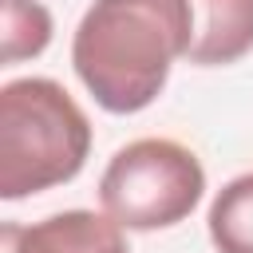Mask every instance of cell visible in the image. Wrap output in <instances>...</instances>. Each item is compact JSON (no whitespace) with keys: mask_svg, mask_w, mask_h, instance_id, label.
Here are the masks:
<instances>
[{"mask_svg":"<svg viewBox=\"0 0 253 253\" xmlns=\"http://www.w3.org/2000/svg\"><path fill=\"white\" fill-rule=\"evenodd\" d=\"M194 4V43L190 63L225 67L253 51V0H190Z\"/></svg>","mask_w":253,"mask_h":253,"instance_id":"cell-5","label":"cell"},{"mask_svg":"<svg viewBox=\"0 0 253 253\" xmlns=\"http://www.w3.org/2000/svg\"><path fill=\"white\" fill-rule=\"evenodd\" d=\"M190 43V0H95L71 36V67L103 111L134 115L162 95Z\"/></svg>","mask_w":253,"mask_h":253,"instance_id":"cell-1","label":"cell"},{"mask_svg":"<svg viewBox=\"0 0 253 253\" xmlns=\"http://www.w3.org/2000/svg\"><path fill=\"white\" fill-rule=\"evenodd\" d=\"M206 194L198 154L174 138H134L107 162L99 178L103 213L123 229H170L194 213Z\"/></svg>","mask_w":253,"mask_h":253,"instance_id":"cell-3","label":"cell"},{"mask_svg":"<svg viewBox=\"0 0 253 253\" xmlns=\"http://www.w3.org/2000/svg\"><path fill=\"white\" fill-rule=\"evenodd\" d=\"M91 154L83 107L43 75L0 87V198L20 202L71 182Z\"/></svg>","mask_w":253,"mask_h":253,"instance_id":"cell-2","label":"cell"},{"mask_svg":"<svg viewBox=\"0 0 253 253\" xmlns=\"http://www.w3.org/2000/svg\"><path fill=\"white\" fill-rule=\"evenodd\" d=\"M0 28H4V63H20L40 55L51 43V12L40 0H0Z\"/></svg>","mask_w":253,"mask_h":253,"instance_id":"cell-7","label":"cell"},{"mask_svg":"<svg viewBox=\"0 0 253 253\" xmlns=\"http://www.w3.org/2000/svg\"><path fill=\"white\" fill-rule=\"evenodd\" d=\"M206 225L217 253H253V170L217 190Z\"/></svg>","mask_w":253,"mask_h":253,"instance_id":"cell-6","label":"cell"},{"mask_svg":"<svg viewBox=\"0 0 253 253\" xmlns=\"http://www.w3.org/2000/svg\"><path fill=\"white\" fill-rule=\"evenodd\" d=\"M0 253H130L123 225L111 213L63 210L36 225L8 221L0 229Z\"/></svg>","mask_w":253,"mask_h":253,"instance_id":"cell-4","label":"cell"}]
</instances>
